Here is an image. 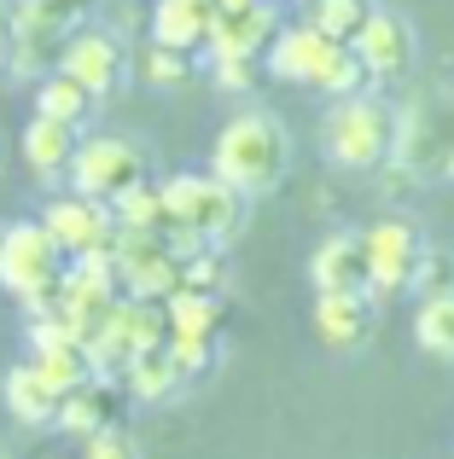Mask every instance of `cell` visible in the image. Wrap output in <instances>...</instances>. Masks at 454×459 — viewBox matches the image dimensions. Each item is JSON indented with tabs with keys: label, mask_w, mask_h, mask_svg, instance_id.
<instances>
[{
	"label": "cell",
	"mask_w": 454,
	"mask_h": 459,
	"mask_svg": "<svg viewBox=\"0 0 454 459\" xmlns=\"http://www.w3.org/2000/svg\"><path fill=\"white\" fill-rule=\"evenodd\" d=\"M210 175H222L227 186H239L245 198L274 192L292 175V128L274 111H245L216 134L210 146Z\"/></svg>",
	"instance_id": "1"
},
{
	"label": "cell",
	"mask_w": 454,
	"mask_h": 459,
	"mask_svg": "<svg viewBox=\"0 0 454 459\" xmlns=\"http://www.w3.org/2000/svg\"><path fill=\"white\" fill-rule=\"evenodd\" d=\"M70 256L41 221H12L0 227V285L18 297L30 314L58 308V280H65Z\"/></svg>",
	"instance_id": "2"
},
{
	"label": "cell",
	"mask_w": 454,
	"mask_h": 459,
	"mask_svg": "<svg viewBox=\"0 0 454 459\" xmlns=\"http://www.w3.org/2000/svg\"><path fill=\"white\" fill-rule=\"evenodd\" d=\"M397 123L402 111L379 93H350V100H332L320 140H327V157L344 169H385L397 157Z\"/></svg>",
	"instance_id": "3"
},
{
	"label": "cell",
	"mask_w": 454,
	"mask_h": 459,
	"mask_svg": "<svg viewBox=\"0 0 454 459\" xmlns=\"http://www.w3.org/2000/svg\"><path fill=\"white\" fill-rule=\"evenodd\" d=\"M158 192H163V210H170V227H187L210 245H227L245 227V192L227 186L222 175H170Z\"/></svg>",
	"instance_id": "4"
},
{
	"label": "cell",
	"mask_w": 454,
	"mask_h": 459,
	"mask_svg": "<svg viewBox=\"0 0 454 459\" xmlns=\"http://www.w3.org/2000/svg\"><path fill=\"white\" fill-rule=\"evenodd\" d=\"M70 192H82V198H123L128 186H140L146 180V152L135 146V140L123 134H88L70 157Z\"/></svg>",
	"instance_id": "5"
},
{
	"label": "cell",
	"mask_w": 454,
	"mask_h": 459,
	"mask_svg": "<svg viewBox=\"0 0 454 459\" xmlns=\"http://www.w3.org/2000/svg\"><path fill=\"white\" fill-rule=\"evenodd\" d=\"M117 285L123 297H146V303H170L181 291V256H175L170 233H128L117 227Z\"/></svg>",
	"instance_id": "6"
},
{
	"label": "cell",
	"mask_w": 454,
	"mask_h": 459,
	"mask_svg": "<svg viewBox=\"0 0 454 459\" xmlns=\"http://www.w3.org/2000/svg\"><path fill=\"white\" fill-rule=\"evenodd\" d=\"M367 245V291L373 297H402L425 280V238L414 221H373L362 233Z\"/></svg>",
	"instance_id": "7"
},
{
	"label": "cell",
	"mask_w": 454,
	"mask_h": 459,
	"mask_svg": "<svg viewBox=\"0 0 454 459\" xmlns=\"http://www.w3.org/2000/svg\"><path fill=\"white\" fill-rule=\"evenodd\" d=\"M41 227L58 238L65 256H88V250H111L117 245V210L105 198H82V192H65L41 210Z\"/></svg>",
	"instance_id": "8"
},
{
	"label": "cell",
	"mask_w": 454,
	"mask_h": 459,
	"mask_svg": "<svg viewBox=\"0 0 454 459\" xmlns=\"http://www.w3.org/2000/svg\"><path fill=\"white\" fill-rule=\"evenodd\" d=\"M53 70L76 76L93 100H111V93L123 88V76H128V58H123V41H117L111 30H70Z\"/></svg>",
	"instance_id": "9"
},
{
	"label": "cell",
	"mask_w": 454,
	"mask_h": 459,
	"mask_svg": "<svg viewBox=\"0 0 454 459\" xmlns=\"http://www.w3.org/2000/svg\"><path fill=\"white\" fill-rule=\"evenodd\" d=\"M262 58H268V70H274L280 82H297V88H327L332 65L344 58V41L320 35L315 23H292V30L274 35V47H268Z\"/></svg>",
	"instance_id": "10"
},
{
	"label": "cell",
	"mask_w": 454,
	"mask_h": 459,
	"mask_svg": "<svg viewBox=\"0 0 454 459\" xmlns=\"http://www.w3.org/2000/svg\"><path fill=\"white\" fill-rule=\"evenodd\" d=\"M355 58L367 65V82H397L414 70V58H420V35H414V23L402 18V12H385L373 6V18H367V30L355 35Z\"/></svg>",
	"instance_id": "11"
},
{
	"label": "cell",
	"mask_w": 454,
	"mask_h": 459,
	"mask_svg": "<svg viewBox=\"0 0 454 459\" xmlns=\"http://www.w3.org/2000/svg\"><path fill=\"white\" fill-rule=\"evenodd\" d=\"M280 0H250V6H227L210 23V58H262L280 35Z\"/></svg>",
	"instance_id": "12"
},
{
	"label": "cell",
	"mask_w": 454,
	"mask_h": 459,
	"mask_svg": "<svg viewBox=\"0 0 454 459\" xmlns=\"http://www.w3.org/2000/svg\"><path fill=\"white\" fill-rule=\"evenodd\" d=\"M309 280L315 291H367V245L362 233H332L309 256Z\"/></svg>",
	"instance_id": "13"
},
{
	"label": "cell",
	"mask_w": 454,
	"mask_h": 459,
	"mask_svg": "<svg viewBox=\"0 0 454 459\" xmlns=\"http://www.w3.org/2000/svg\"><path fill=\"white\" fill-rule=\"evenodd\" d=\"M315 332L327 349H355L373 332V303L367 291H320L315 297Z\"/></svg>",
	"instance_id": "14"
},
{
	"label": "cell",
	"mask_w": 454,
	"mask_h": 459,
	"mask_svg": "<svg viewBox=\"0 0 454 459\" xmlns=\"http://www.w3.org/2000/svg\"><path fill=\"white\" fill-rule=\"evenodd\" d=\"M76 146H82V128L53 123V117H30V128H23V163L41 180H65Z\"/></svg>",
	"instance_id": "15"
},
{
	"label": "cell",
	"mask_w": 454,
	"mask_h": 459,
	"mask_svg": "<svg viewBox=\"0 0 454 459\" xmlns=\"http://www.w3.org/2000/svg\"><path fill=\"white\" fill-rule=\"evenodd\" d=\"M117 390H123V384H111V378H88L82 390H70L65 402H58V419H53V425L65 430V437H82V442H88L93 430L117 425Z\"/></svg>",
	"instance_id": "16"
},
{
	"label": "cell",
	"mask_w": 454,
	"mask_h": 459,
	"mask_svg": "<svg viewBox=\"0 0 454 459\" xmlns=\"http://www.w3.org/2000/svg\"><path fill=\"white\" fill-rule=\"evenodd\" d=\"M0 395H6V413L18 419V425H53V419H58V402H65V395H58L53 384L35 372V360H23V367L6 372Z\"/></svg>",
	"instance_id": "17"
},
{
	"label": "cell",
	"mask_w": 454,
	"mask_h": 459,
	"mask_svg": "<svg viewBox=\"0 0 454 459\" xmlns=\"http://www.w3.org/2000/svg\"><path fill=\"white\" fill-rule=\"evenodd\" d=\"M210 23H216V12L158 0V6H152V41L175 47V53H205V47H210Z\"/></svg>",
	"instance_id": "18"
},
{
	"label": "cell",
	"mask_w": 454,
	"mask_h": 459,
	"mask_svg": "<svg viewBox=\"0 0 454 459\" xmlns=\"http://www.w3.org/2000/svg\"><path fill=\"white\" fill-rule=\"evenodd\" d=\"M163 314H170V337H210L216 343L222 325H227V303L216 291H193V285H181L163 303Z\"/></svg>",
	"instance_id": "19"
},
{
	"label": "cell",
	"mask_w": 454,
	"mask_h": 459,
	"mask_svg": "<svg viewBox=\"0 0 454 459\" xmlns=\"http://www.w3.org/2000/svg\"><path fill=\"white\" fill-rule=\"evenodd\" d=\"M181 384L187 378H181V367H175L170 343L163 349H140V355L123 367V395H135V402H170Z\"/></svg>",
	"instance_id": "20"
},
{
	"label": "cell",
	"mask_w": 454,
	"mask_h": 459,
	"mask_svg": "<svg viewBox=\"0 0 454 459\" xmlns=\"http://www.w3.org/2000/svg\"><path fill=\"white\" fill-rule=\"evenodd\" d=\"M93 105H100V100H93L76 76H65V70H47V76L35 82V117H53V123L82 128L93 117Z\"/></svg>",
	"instance_id": "21"
},
{
	"label": "cell",
	"mask_w": 454,
	"mask_h": 459,
	"mask_svg": "<svg viewBox=\"0 0 454 459\" xmlns=\"http://www.w3.org/2000/svg\"><path fill=\"white\" fill-rule=\"evenodd\" d=\"M414 337H420L425 355L454 360V291H432L414 314Z\"/></svg>",
	"instance_id": "22"
},
{
	"label": "cell",
	"mask_w": 454,
	"mask_h": 459,
	"mask_svg": "<svg viewBox=\"0 0 454 459\" xmlns=\"http://www.w3.org/2000/svg\"><path fill=\"white\" fill-rule=\"evenodd\" d=\"M35 372H41L47 384H53L58 395L82 390V384L93 378V360H88V343H58V349H35Z\"/></svg>",
	"instance_id": "23"
},
{
	"label": "cell",
	"mask_w": 454,
	"mask_h": 459,
	"mask_svg": "<svg viewBox=\"0 0 454 459\" xmlns=\"http://www.w3.org/2000/svg\"><path fill=\"white\" fill-rule=\"evenodd\" d=\"M367 18H373V0H309V18L303 23H315L320 35H332V41L350 47L355 35L367 30Z\"/></svg>",
	"instance_id": "24"
},
{
	"label": "cell",
	"mask_w": 454,
	"mask_h": 459,
	"mask_svg": "<svg viewBox=\"0 0 454 459\" xmlns=\"http://www.w3.org/2000/svg\"><path fill=\"white\" fill-rule=\"evenodd\" d=\"M111 210H117V227H128V233H163L170 227V210H163V192L158 186H128L123 198H111Z\"/></svg>",
	"instance_id": "25"
},
{
	"label": "cell",
	"mask_w": 454,
	"mask_h": 459,
	"mask_svg": "<svg viewBox=\"0 0 454 459\" xmlns=\"http://www.w3.org/2000/svg\"><path fill=\"white\" fill-rule=\"evenodd\" d=\"M140 76H146L152 88H181V82L193 76V53H175V47L152 41L146 53H140Z\"/></svg>",
	"instance_id": "26"
},
{
	"label": "cell",
	"mask_w": 454,
	"mask_h": 459,
	"mask_svg": "<svg viewBox=\"0 0 454 459\" xmlns=\"http://www.w3.org/2000/svg\"><path fill=\"white\" fill-rule=\"evenodd\" d=\"M170 355H175V367H181V378H205V372L216 367V343H210V337H170Z\"/></svg>",
	"instance_id": "27"
},
{
	"label": "cell",
	"mask_w": 454,
	"mask_h": 459,
	"mask_svg": "<svg viewBox=\"0 0 454 459\" xmlns=\"http://www.w3.org/2000/svg\"><path fill=\"white\" fill-rule=\"evenodd\" d=\"M262 58H216V88L222 93H257Z\"/></svg>",
	"instance_id": "28"
},
{
	"label": "cell",
	"mask_w": 454,
	"mask_h": 459,
	"mask_svg": "<svg viewBox=\"0 0 454 459\" xmlns=\"http://www.w3.org/2000/svg\"><path fill=\"white\" fill-rule=\"evenodd\" d=\"M82 459H140V442L128 437L123 425H105V430L88 437V454H82Z\"/></svg>",
	"instance_id": "29"
},
{
	"label": "cell",
	"mask_w": 454,
	"mask_h": 459,
	"mask_svg": "<svg viewBox=\"0 0 454 459\" xmlns=\"http://www.w3.org/2000/svg\"><path fill=\"white\" fill-rule=\"evenodd\" d=\"M181 285H193V291H216V285H222V256H216V250L187 256L181 262Z\"/></svg>",
	"instance_id": "30"
},
{
	"label": "cell",
	"mask_w": 454,
	"mask_h": 459,
	"mask_svg": "<svg viewBox=\"0 0 454 459\" xmlns=\"http://www.w3.org/2000/svg\"><path fill=\"white\" fill-rule=\"evenodd\" d=\"M12 6L18 0H0V70H12Z\"/></svg>",
	"instance_id": "31"
},
{
	"label": "cell",
	"mask_w": 454,
	"mask_h": 459,
	"mask_svg": "<svg viewBox=\"0 0 454 459\" xmlns=\"http://www.w3.org/2000/svg\"><path fill=\"white\" fill-rule=\"evenodd\" d=\"M175 6H198V12H216V0H175Z\"/></svg>",
	"instance_id": "32"
},
{
	"label": "cell",
	"mask_w": 454,
	"mask_h": 459,
	"mask_svg": "<svg viewBox=\"0 0 454 459\" xmlns=\"http://www.w3.org/2000/svg\"><path fill=\"white\" fill-rule=\"evenodd\" d=\"M227 6H250V0H216V12H227Z\"/></svg>",
	"instance_id": "33"
},
{
	"label": "cell",
	"mask_w": 454,
	"mask_h": 459,
	"mask_svg": "<svg viewBox=\"0 0 454 459\" xmlns=\"http://www.w3.org/2000/svg\"><path fill=\"white\" fill-rule=\"evenodd\" d=\"M443 175H449V180H454V152H449V157H443Z\"/></svg>",
	"instance_id": "34"
}]
</instances>
